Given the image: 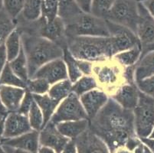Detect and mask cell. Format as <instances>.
<instances>
[{
	"label": "cell",
	"instance_id": "15",
	"mask_svg": "<svg viewBox=\"0 0 154 153\" xmlns=\"http://www.w3.org/2000/svg\"><path fill=\"white\" fill-rule=\"evenodd\" d=\"M5 126L4 139L15 138L32 130L28 116L18 111L8 113L5 117Z\"/></svg>",
	"mask_w": 154,
	"mask_h": 153
},
{
	"label": "cell",
	"instance_id": "4",
	"mask_svg": "<svg viewBox=\"0 0 154 153\" xmlns=\"http://www.w3.org/2000/svg\"><path fill=\"white\" fill-rule=\"evenodd\" d=\"M134 67L125 68L113 58L94 64L92 75L100 89L109 96L126 83H136Z\"/></svg>",
	"mask_w": 154,
	"mask_h": 153
},
{
	"label": "cell",
	"instance_id": "40",
	"mask_svg": "<svg viewBox=\"0 0 154 153\" xmlns=\"http://www.w3.org/2000/svg\"><path fill=\"white\" fill-rule=\"evenodd\" d=\"M75 1L82 12L85 13H91L92 0H75Z\"/></svg>",
	"mask_w": 154,
	"mask_h": 153
},
{
	"label": "cell",
	"instance_id": "48",
	"mask_svg": "<svg viewBox=\"0 0 154 153\" xmlns=\"http://www.w3.org/2000/svg\"><path fill=\"white\" fill-rule=\"evenodd\" d=\"M38 153H56L54 150H52L51 148H48V147L45 146H40Z\"/></svg>",
	"mask_w": 154,
	"mask_h": 153
},
{
	"label": "cell",
	"instance_id": "23",
	"mask_svg": "<svg viewBox=\"0 0 154 153\" xmlns=\"http://www.w3.org/2000/svg\"><path fill=\"white\" fill-rule=\"evenodd\" d=\"M142 55L140 45H137L134 47L117 53L113 55L112 58L114 59L118 64L125 68L132 67L136 65Z\"/></svg>",
	"mask_w": 154,
	"mask_h": 153
},
{
	"label": "cell",
	"instance_id": "24",
	"mask_svg": "<svg viewBox=\"0 0 154 153\" xmlns=\"http://www.w3.org/2000/svg\"><path fill=\"white\" fill-rule=\"evenodd\" d=\"M4 45L6 50L8 61H11L19 54L22 47V32L18 28L15 29L5 40Z\"/></svg>",
	"mask_w": 154,
	"mask_h": 153
},
{
	"label": "cell",
	"instance_id": "43",
	"mask_svg": "<svg viewBox=\"0 0 154 153\" xmlns=\"http://www.w3.org/2000/svg\"><path fill=\"white\" fill-rule=\"evenodd\" d=\"M61 153H78L75 140H70Z\"/></svg>",
	"mask_w": 154,
	"mask_h": 153
},
{
	"label": "cell",
	"instance_id": "56",
	"mask_svg": "<svg viewBox=\"0 0 154 153\" xmlns=\"http://www.w3.org/2000/svg\"></svg>",
	"mask_w": 154,
	"mask_h": 153
},
{
	"label": "cell",
	"instance_id": "18",
	"mask_svg": "<svg viewBox=\"0 0 154 153\" xmlns=\"http://www.w3.org/2000/svg\"><path fill=\"white\" fill-rule=\"evenodd\" d=\"M26 92V88L0 85V99L9 113L19 110Z\"/></svg>",
	"mask_w": 154,
	"mask_h": 153
},
{
	"label": "cell",
	"instance_id": "53",
	"mask_svg": "<svg viewBox=\"0 0 154 153\" xmlns=\"http://www.w3.org/2000/svg\"><path fill=\"white\" fill-rule=\"evenodd\" d=\"M0 153H5V151H4L3 148H2V145H0Z\"/></svg>",
	"mask_w": 154,
	"mask_h": 153
},
{
	"label": "cell",
	"instance_id": "36",
	"mask_svg": "<svg viewBox=\"0 0 154 153\" xmlns=\"http://www.w3.org/2000/svg\"><path fill=\"white\" fill-rule=\"evenodd\" d=\"M26 0H4V10L12 19L17 20L22 14Z\"/></svg>",
	"mask_w": 154,
	"mask_h": 153
},
{
	"label": "cell",
	"instance_id": "31",
	"mask_svg": "<svg viewBox=\"0 0 154 153\" xmlns=\"http://www.w3.org/2000/svg\"><path fill=\"white\" fill-rule=\"evenodd\" d=\"M0 85H7V86L26 88V82L22 81L14 73L9 62L7 63L0 74Z\"/></svg>",
	"mask_w": 154,
	"mask_h": 153
},
{
	"label": "cell",
	"instance_id": "3",
	"mask_svg": "<svg viewBox=\"0 0 154 153\" xmlns=\"http://www.w3.org/2000/svg\"><path fill=\"white\" fill-rule=\"evenodd\" d=\"M67 47L75 58L98 63L113 57L109 37H67Z\"/></svg>",
	"mask_w": 154,
	"mask_h": 153
},
{
	"label": "cell",
	"instance_id": "52",
	"mask_svg": "<svg viewBox=\"0 0 154 153\" xmlns=\"http://www.w3.org/2000/svg\"><path fill=\"white\" fill-rule=\"evenodd\" d=\"M148 138L154 139V128H153V130H152V133H151V134L149 135V136L148 137Z\"/></svg>",
	"mask_w": 154,
	"mask_h": 153
},
{
	"label": "cell",
	"instance_id": "44",
	"mask_svg": "<svg viewBox=\"0 0 154 153\" xmlns=\"http://www.w3.org/2000/svg\"><path fill=\"white\" fill-rule=\"evenodd\" d=\"M2 146L5 153H32L29 152V151H25V150L14 148V147L9 146V145H2Z\"/></svg>",
	"mask_w": 154,
	"mask_h": 153
},
{
	"label": "cell",
	"instance_id": "1",
	"mask_svg": "<svg viewBox=\"0 0 154 153\" xmlns=\"http://www.w3.org/2000/svg\"><path fill=\"white\" fill-rule=\"evenodd\" d=\"M89 120L91 131L106 142L110 152L137 136L133 110L124 109L110 97L101 110Z\"/></svg>",
	"mask_w": 154,
	"mask_h": 153
},
{
	"label": "cell",
	"instance_id": "19",
	"mask_svg": "<svg viewBox=\"0 0 154 153\" xmlns=\"http://www.w3.org/2000/svg\"><path fill=\"white\" fill-rule=\"evenodd\" d=\"M58 131L71 140H75L83 134L90 127V120L88 119L71 120L56 124Z\"/></svg>",
	"mask_w": 154,
	"mask_h": 153
},
{
	"label": "cell",
	"instance_id": "11",
	"mask_svg": "<svg viewBox=\"0 0 154 153\" xmlns=\"http://www.w3.org/2000/svg\"><path fill=\"white\" fill-rule=\"evenodd\" d=\"M70 140L63 136L51 121L43 127L39 135L40 145L51 148L56 153H61Z\"/></svg>",
	"mask_w": 154,
	"mask_h": 153
},
{
	"label": "cell",
	"instance_id": "32",
	"mask_svg": "<svg viewBox=\"0 0 154 153\" xmlns=\"http://www.w3.org/2000/svg\"><path fill=\"white\" fill-rule=\"evenodd\" d=\"M57 17H58V0H42L40 19L45 22H50Z\"/></svg>",
	"mask_w": 154,
	"mask_h": 153
},
{
	"label": "cell",
	"instance_id": "10",
	"mask_svg": "<svg viewBox=\"0 0 154 153\" xmlns=\"http://www.w3.org/2000/svg\"><path fill=\"white\" fill-rule=\"evenodd\" d=\"M138 5L139 20L136 34L140 44L142 57L154 50V19L140 2H138Z\"/></svg>",
	"mask_w": 154,
	"mask_h": 153
},
{
	"label": "cell",
	"instance_id": "46",
	"mask_svg": "<svg viewBox=\"0 0 154 153\" xmlns=\"http://www.w3.org/2000/svg\"><path fill=\"white\" fill-rule=\"evenodd\" d=\"M111 153H134L133 150L129 148L127 145H121L113 150Z\"/></svg>",
	"mask_w": 154,
	"mask_h": 153
},
{
	"label": "cell",
	"instance_id": "50",
	"mask_svg": "<svg viewBox=\"0 0 154 153\" xmlns=\"http://www.w3.org/2000/svg\"><path fill=\"white\" fill-rule=\"evenodd\" d=\"M144 145H145V144H144ZM143 153H152V151H151V150L149 149V148H148V147L145 145V146H144Z\"/></svg>",
	"mask_w": 154,
	"mask_h": 153
},
{
	"label": "cell",
	"instance_id": "37",
	"mask_svg": "<svg viewBox=\"0 0 154 153\" xmlns=\"http://www.w3.org/2000/svg\"><path fill=\"white\" fill-rule=\"evenodd\" d=\"M136 84L140 92L154 97V75L141 81H136Z\"/></svg>",
	"mask_w": 154,
	"mask_h": 153
},
{
	"label": "cell",
	"instance_id": "6",
	"mask_svg": "<svg viewBox=\"0 0 154 153\" xmlns=\"http://www.w3.org/2000/svg\"><path fill=\"white\" fill-rule=\"evenodd\" d=\"M133 113L137 136L140 139L148 138L154 128V97L140 91L139 100Z\"/></svg>",
	"mask_w": 154,
	"mask_h": 153
},
{
	"label": "cell",
	"instance_id": "33",
	"mask_svg": "<svg viewBox=\"0 0 154 153\" xmlns=\"http://www.w3.org/2000/svg\"><path fill=\"white\" fill-rule=\"evenodd\" d=\"M28 118L32 130L36 131H41L42 130L44 127V116L35 101L32 103V107L28 113Z\"/></svg>",
	"mask_w": 154,
	"mask_h": 153
},
{
	"label": "cell",
	"instance_id": "20",
	"mask_svg": "<svg viewBox=\"0 0 154 153\" xmlns=\"http://www.w3.org/2000/svg\"><path fill=\"white\" fill-rule=\"evenodd\" d=\"M134 71L135 82L154 75V50L142 56L134 66Z\"/></svg>",
	"mask_w": 154,
	"mask_h": 153
},
{
	"label": "cell",
	"instance_id": "16",
	"mask_svg": "<svg viewBox=\"0 0 154 153\" xmlns=\"http://www.w3.org/2000/svg\"><path fill=\"white\" fill-rule=\"evenodd\" d=\"M140 90L136 83H126L110 97L124 109L134 110L139 100Z\"/></svg>",
	"mask_w": 154,
	"mask_h": 153
},
{
	"label": "cell",
	"instance_id": "14",
	"mask_svg": "<svg viewBox=\"0 0 154 153\" xmlns=\"http://www.w3.org/2000/svg\"><path fill=\"white\" fill-rule=\"evenodd\" d=\"M78 153H111L102 139L88 129L75 139Z\"/></svg>",
	"mask_w": 154,
	"mask_h": 153
},
{
	"label": "cell",
	"instance_id": "9",
	"mask_svg": "<svg viewBox=\"0 0 154 153\" xmlns=\"http://www.w3.org/2000/svg\"><path fill=\"white\" fill-rule=\"evenodd\" d=\"M110 32V42L113 56L117 53L139 45L137 34L131 29L107 20Z\"/></svg>",
	"mask_w": 154,
	"mask_h": 153
},
{
	"label": "cell",
	"instance_id": "29",
	"mask_svg": "<svg viewBox=\"0 0 154 153\" xmlns=\"http://www.w3.org/2000/svg\"><path fill=\"white\" fill-rule=\"evenodd\" d=\"M17 28V22L4 9L0 12V45L5 43L9 35Z\"/></svg>",
	"mask_w": 154,
	"mask_h": 153
},
{
	"label": "cell",
	"instance_id": "39",
	"mask_svg": "<svg viewBox=\"0 0 154 153\" xmlns=\"http://www.w3.org/2000/svg\"><path fill=\"white\" fill-rule=\"evenodd\" d=\"M77 60H78V66H79L82 74L84 75H92L94 63L90 62V61H84V60H79V59H77Z\"/></svg>",
	"mask_w": 154,
	"mask_h": 153
},
{
	"label": "cell",
	"instance_id": "55",
	"mask_svg": "<svg viewBox=\"0 0 154 153\" xmlns=\"http://www.w3.org/2000/svg\"><path fill=\"white\" fill-rule=\"evenodd\" d=\"M0 145H2V142H0Z\"/></svg>",
	"mask_w": 154,
	"mask_h": 153
},
{
	"label": "cell",
	"instance_id": "27",
	"mask_svg": "<svg viewBox=\"0 0 154 153\" xmlns=\"http://www.w3.org/2000/svg\"><path fill=\"white\" fill-rule=\"evenodd\" d=\"M63 60L66 64L67 72H68V78L72 84L76 82L80 78L83 77L82 71L80 69L78 64V60L71 54L67 48H64Z\"/></svg>",
	"mask_w": 154,
	"mask_h": 153
},
{
	"label": "cell",
	"instance_id": "22",
	"mask_svg": "<svg viewBox=\"0 0 154 153\" xmlns=\"http://www.w3.org/2000/svg\"><path fill=\"white\" fill-rule=\"evenodd\" d=\"M35 101L41 109L44 116V126L50 122L53 114L58 107L59 102L53 99L48 93L43 95L33 94Z\"/></svg>",
	"mask_w": 154,
	"mask_h": 153
},
{
	"label": "cell",
	"instance_id": "26",
	"mask_svg": "<svg viewBox=\"0 0 154 153\" xmlns=\"http://www.w3.org/2000/svg\"><path fill=\"white\" fill-rule=\"evenodd\" d=\"M73 84L69 79H65L52 84L48 92L53 99L61 102L72 92Z\"/></svg>",
	"mask_w": 154,
	"mask_h": 153
},
{
	"label": "cell",
	"instance_id": "45",
	"mask_svg": "<svg viewBox=\"0 0 154 153\" xmlns=\"http://www.w3.org/2000/svg\"><path fill=\"white\" fill-rule=\"evenodd\" d=\"M141 141L145 144L149 149L151 150L152 153H154V139L150 138H143L140 139Z\"/></svg>",
	"mask_w": 154,
	"mask_h": 153
},
{
	"label": "cell",
	"instance_id": "30",
	"mask_svg": "<svg viewBox=\"0 0 154 153\" xmlns=\"http://www.w3.org/2000/svg\"><path fill=\"white\" fill-rule=\"evenodd\" d=\"M99 88L98 84L93 75H84L73 84L72 92L78 96L85 94L92 90Z\"/></svg>",
	"mask_w": 154,
	"mask_h": 153
},
{
	"label": "cell",
	"instance_id": "8",
	"mask_svg": "<svg viewBox=\"0 0 154 153\" xmlns=\"http://www.w3.org/2000/svg\"><path fill=\"white\" fill-rule=\"evenodd\" d=\"M84 119H88V117L80 97L74 92H71L60 102L50 121L56 125L62 122Z\"/></svg>",
	"mask_w": 154,
	"mask_h": 153
},
{
	"label": "cell",
	"instance_id": "34",
	"mask_svg": "<svg viewBox=\"0 0 154 153\" xmlns=\"http://www.w3.org/2000/svg\"><path fill=\"white\" fill-rule=\"evenodd\" d=\"M51 84L42 78H29L26 82L28 91L36 95H43L48 93Z\"/></svg>",
	"mask_w": 154,
	"mask_h": 153
},
{
	"label": "cell",
	"instance_id": "12",
	"mask_svg": "<svg viewBox=\"0 0 154 153\" xmlns=\"http://www.w3.org/2000/svg\"><path fill=\"white\" fill-rule=\"evenodd\" d=\"M32 78H42L51 85L68 79L66 64L62 58L53 60L41 67Z\"/></svg>",
	"mask_w": 154,
	"mask_h": 153
},
{
	"label": "cell",
	"instance_id": "42",
	"mask_svg": "<svg viewBox=\"0 0 154 153\" xmlns=\"http://www.w3.org/2000/svg\"><path fill=\"white\" fill-rule=\"evenodd\" d=\"M137 1L143 5L144 8L147 10L149 15L154 19V0H137Z\"/></svg>",
	"mask_w": 154,
	"mask_h": 153
},
{
	"label": "cell",
	"instance_id": "2",
	"mask_svg": "<svg viewBox=\"0 0 154 153\" xmlns=\"http://www.w3.org/2000/svg\"><path fill=\"white\" fill-rule=\"evenodd\" d=\"M21 32L22 47L28 61L29 78H32L45 64L63 57L64 49L56 43L36 34L22 31Z\"/></svg>",
	"mask_w": 154,
	"mask_h": 153
},
{
	"label": "cell",
	"instance_id": "28",
	"mask_svg": "<svg viewBox=\"0 0 154 153\" xmlns=\"http://www.w3.org/2000/svg\"><path fill=\"white\" fill-rule=\"evenodd\" d=\"M9 64L14 73L19 78H20L22 81L27 82L28 80L29 79V68H28L27 58H26L23 47H22V49H21V51L19 55L14 60L9 61Z\"/></svg>",
	"mask_w": 154,
	"mask_h": 153
},
{
	"label": "cell",
	"instance_id": "13",
	"mask_svg": "<svg viewBox=\"0 0 154 153\" xmlns=\"http://www.w3.org/2000/svg\"><path fill=\"white\" fill-rule=\"evenodd\" d=\"M79 97L89 120L93 119L110 99L107 93L100 88L92 90Z\"/></svg>",
	"mask_w": 154,
	"mask_h": 153
},
{
	"label": "cell",
	"instance_id": "51",
	"mask_svg": "<svg viewBox=\"0 0 154 153\" xmlns=\"http://www.w3.org/2000/svg\"><path fill=\"white\" fill-rule=\"evenodd\" d=\"M4 9V0H0V12Z\"/></svg>",
	"mask_w": 154,
	"mask_h": 153
},
{
	"label": "cell",
	"instance_id": "21",
	"mask_svg": "<svg viewBox=\"0 0 154 153\" xmlns=\"http://www.w3.org/2000/svg\"><path fill=\"white\" fill-rule=\"evenodd\" d=\"M83 13L75 0H58V17L64 24L69 23Z\"/></svg>",
	"mask_w": 154,
	"mask_h": 153
},
{
	"label": "cell",
	"instance_id": "54",
	"mask_svg": "<svg viewBox=\"0 0 154 153\" xmlns=\"http://www.w3.org/2000/svg\"><path fill=\"white\" fill-rule=\"evenodd\" d=\"M3 118H5V116H4L2 113H0V120H1V119H3Z\"/></svg>",
	"mask_w": 154,
	"mask_h": 153
},
{
	"label": "cell",
	"instance_id": "47",
	"mask_svg": "<svg viewBox=\"0 0 154 153\" xmlns=\"http://www.w3.org/2000/svg\"><path fill=\"white\" fill-rule=\"evenodd\" d=\"M5 118H3V119H1V120H0V142H2V140L4 139V134H5Z\"/></svg>",
	"mask_w": 154,
	"mask_h": 153
},
{
	"label": "cell",
	"instance_id": "5",
	"mask_svg": "<svg viewBox=\"0 0 154 153\" xmlns=\"http://www.w3.org/2000/svg\"><path fill=\"white\" fill-rule=\"evenodd\" d=\"M65 27L67 37H110L107 20L91 13L83 12L75 20L66 24Z\"/></svg>",
	"mask_w": 154,
	"mask_h": 153
},
{
	"label": "cell",
	"instance_id": "7",
	"mask_svg": "<svg viewBox=\"0 0 154 153\" xmlns=\"http://www.w3.org/2000/svg\"><path fill=\"white\" fill-rule=\"evenodd\" d=\"M106 20L122 25L136 33L139 20V5L137 0H115Z\"/></svg>",
	"mask_w": 154,
	"mask_h": 153
},
{
	"label": "cell",
	"instance_id": "35",
	"mask_svg": "<svg viewBox=\"0 0 154 153\" xmlns=\"http://www.w3.org/2000/svg\"><path fill=\"white\" fill-rule=\"evenodd\" d=\"M115 0H92L91 14L97 18L106 19Z\"/></svg>",
	"mask_w": 154,
	"mask_h": 153
},
{
	"label": "cell",
	"instance_id": "38",
	"mask_svg": "<svg viewBox=\"0 0 154 153\" xmlns=\"http://www.w3.org/2000/svg\"><path fill=\"white\" fill-rule=\"evenodd\" d=\"M34 101L35 99L34 96H33V94L26 90V94H25L23 99H22V103H21V105L19 106V109L18 110V112L28 116V113H29V110H30L31 107H32V103H34Z\"/></svg>",
	"mask_w": 154,
	"mask_h": 153
},
{
	"label": "cell",
	"instance_id": "25",
	"mask_svg": "<svg viewBox=\"0 0 154 153\" xmlns=\"http://www.w3.org/2000/svg\"><path fill=\"white\" fill-rule=\"evenodd\" d=\"M42 4V0H26L23 11L18 19L27 22L38 20L41 18Z\"/></svg>",
	"mask_w": 154,
	"mask_h": 153
},
{
	"label": "cell",
	"instance_id": "41",
	"mask_svg": "<svg viewBox=\"0 0 154 153\" xmlns=\"http://www.w3.org/2000/svg\"><path fill=\"white\" fill-rule=\"evenodd\" d=\"M8 61V57H7L6 50H5V47L3 44L0 45V74L2 71L5 66L6 65Z\"/></svg>",
	"mask_w": 154,
	"mask_h": 153
},
{
	"label": "cell",
	"instance_id": "49",
	"mask_svg": "<svg viewBox=\"0 0 154 153\" xmlns=\"http://www.w3.org/2000/svg\"><path fill=\"white\" fill-rule=\"evenodd\" d=\"M0 113H2V114L4 116H5V117H6V116L8 115V113H9L8 110L5 109V106H3V104H2V102H1V99H0Z\"/></svg>",
	"mask_w": 154,
	"mask_h": 153
},
{
	"label": "cell",
	"instance_id": "17",
	"mask_svg": "<svg viewBox=\"0 0 154 153\" xmlns=\"http://www.w3.org/2000/svg\"><path fill=\"white\" fill-rule=\"evenodd\" d=\"M39 135L40 131L32 130L19 136L9 139H4L2 142V145H9L32 153H38L41 146L39 142Z\"/></svg>",
	"mask_w": 154,
	"mask_h": 153
}]
</instances>
